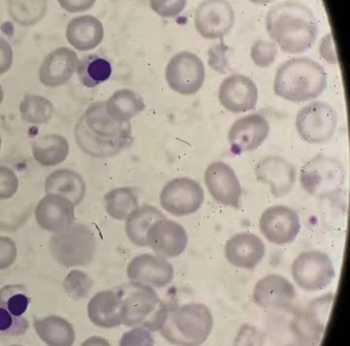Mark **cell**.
<instances>
[{
  "label": "cell",
  "mask_w": 350,
  "mask_h": 346,
  "mask_svg": "<svg viewBox=\"0 0 350 346\" xmlns=\"http://www.w3.org/2000/svg\"><path fill=\"white\" fill-rule=\"evenodd\" d=\"M14 60V52L11 44L0 38V77L5 75L12 68Z\"/></svg>",
  "instance_id": "f6af8a7d"
},
{
  "label": "cell",
  "mask_w": 350,
  "mask_h": 346,
  "mask_svg": "<svg viewBox=\"0 0 350 346\" xmlns=\"http://www.w3.org/2000/svg\"><path fill=\"white\" fill-rule=\"evenodd\" d=\"M79 58L75 51L59 48L53 51L40 65V81L48 88H59L70 81L77 71Z\"/></svg>",
  "instance_id": "603a6c76"
},
{
  "label": "cell",
  "mask_w": 350,
  "mask_h": 346,
  "mask_svg": "<svg viewBox=\"0 0 350 346\" xmlns=\"http://www.w3.org/2000/svg\"><path fill=\"white\" fill-rule=\"evenodd\" d=\"M3 99H5V93H3V87L0 85V105L3 104Z\"/></svg>",
  "instance_id": "681fc988"
},
{
  "label": "cell",
  "mask_w": 350,
  "mask_h": 346,
  "mask_svg": "<svg viewBox=\"0 0 350 346\" xmlns=\"http://www.w3.org/2000/svg\"><path fill=\"white\" fill-rule=\"evenodd\" d=\"M259 228L269 243L288 245L293 243L300 232V217L290 207H270L260 217Z\"/></svg>",
  "instance_id": "4fadbf2b"
},
{
  "label": "cell",
  "mask_w": 350,
  "mask_h": 346,
  "mask_svg": "<svg viewBox=\"0 0 350 346\" xmlns=\"http://www.w3.org/2000/svg\"><path fill=\"white\" fill-rule=\"evenodd\" d=\"M77 72L81 85L93 89L110 79L112 66L107 59L98 55H89L79 60Z\"/></svg>",
  "instance_id": "4dcf8cb0"
},
{
  "label": "cell",
  "mask_w": 350,
  "mask_h": 346,
  "mask_svg": "<svg viewBox=\"0 0 350 346\" xmlns=\"http://www.w3.org/2000/svg\"><path fill=\"white\" fill-rule=\"evenodd\" d=\"M297 341L291 346H319L321 338L312 337V336L301 335L296 334Z\"/></svg>",
  "instance_id": "bcb514c9"
},
{
  "label": "cell",
  "mask_w": 350,
  "mask_h": 346,
  "mask_svg": "<svg viewBox=\"0 0 350 346\" xmlns=\"http://www.w3.org/2000/svg\"><path fill=\"white\" fill-rule=\"evenodd\" d=\"M120 346H154V338L144 328H133L122 335Z\"/></svg>",
  "instance_id": "ab89813d"
},
{
  "label": "cell",
  "mask_w": 350,
  "mask_h": 346,
  "mask_svg": "<svg viewBox=\"0 0 350 346\" xmlns=\"http://www.w3.org/2000/svg\"><path fill=\"white\" fill-rule=\"evenodd\" d=\"M105 209L110 217L118 221H126L139 207L138 198L134 190L128 187L116 188L106 194Z\"/></svg>",
  "instance_id": "d6a6232c"
},
{
  "label": "cell",
  "mask_w": 350,
  "mask_h": 346,
  "mask_svg": "<svg viewBox=\"0 0 350 346\" xmlns=\"http://www.w3.org/2000/svg\"><path fill=\"white\" fill-rule=\"evenodd\" d=\"M28 328V319L14 315L11 307L0 297V336L24 335Z\"/></svg>",
  "instance_id": "e575fe53"
},
{
  "label": "cell",
  "mask_w": 350,
  "mask_h": 346,
  "mask_svg": "<svg viewBox=\"0 0 350 346\" xmlns=\"http://www.w3.org/2000/svg\"><path fill=\"white\" fill-rule=\"evenodd\" d=\"M296 297L292 282L282 274H268L258 280L253 300L262 308H280L290 305Z\"/></svg>",
  "instance_id": "7402d4cb"
},
{
  "label": "cell",
  "mask_w": 350,
  "mask_h": 346,
  "mask_svg": "<svg viewBox=\"0 0 350 346\" xmlns=\"http://www.w3.org/2000/svg\"><path fill=\"white\" fill-rule=\"evenodd\" d=\"M145 102L137 92L130 89L116 91L105 102L108 116L118 122L126 124L145 109Z\"/></svg>",
  "instance_id": "4316f807"
},
{
  "label": "cell",
  "mask_w": 350,
  "mask_h": 346,
  "mask_svg": "<svg viewBox=\"0 0 350 346\" xmlns=\"http://www.w3.org/2000/svg\"><path fill=\"white\" fill-rule=\"evenodd\" d=\"M54 111L52 102L42 96H25L20 104L22 120L27 124H46L52 120Z\"/></svg>",
  "instance_id": "836d02e7"
},
{
  "label": "cell",
  "mask_w": 350,
  "mask_h": 346,
  "mask_svg": "<svg viewBox=\"0 0 350 346\" xmlns=\"http://www.w3.org/2000/svg\"><path fill=\"white\" fill-rule=\"evenodd\" d=\"M266 31L282 52L303 54L312 48L319 36L314 13L298 1H284L272 8L265 18Z\"/></svg>",
  "instance_id": "6da1fadb"
},
{
  "label": "cell",
  "mask_w": 350,
  "mask_h": 346,
  "mask_svg": "<svg viewBox=\"0 0 350 346\" xmlns=\"http://www.w3.org/2000/svg\"><path fill=\"white\" fill-rule=\"evenodd\" d=\"M319 55L329 64H338L337 53H336L335 44L331 34H327L321 38L319 44Z\"/></svg>",
  "instance_id": "7bdbcfd3"
},
{
  "label": "cell",
  "mask_w": 350,
  "mask_h": 346,
  "mask_svg": "<svg viewBox=\"0 0 350 346\" xmlns=\"http://www.w3.org/2000/svg\"><path fill=\"white\" fill-rule=\"evenodd\" d=\"M147 247L163 259H172L184 253L188 243L185 228L176 221L159 219L151 225L146 235Z\"/></svg>",
  "instance_id": "5bb4252c"
},
{
  "label": "cell",
  "mask_w": 350,
  "mask_h": 346,
  "mask_svg": "<svg viewBox=\"0 0 350 346\" xmlns=\"http://www.w3.org/2000/svg\"><path fill=\"white\" fill-rule=\"evenodd\" d=\"M204 183L215 202L222 206L239 208L243 189L230 165L224 161L210 163L204 172Z\"/></svg>",
  "instance_id": "9a60e30c"
},
{
  "label": "cell",
  "mask_w": 350,
  "mask_h": 346,
  "mask_svg": "<svg viewBox=\"0 0 350 346\" xmlns=\"http://www.w3.org/2000/svg\"><path fill=\"white\" fill-rule=\"evenodd\" d=\"M234 24L235 12L227 0H204L194 15L196 31L206 40L224 38Z\"/></svg>",
  "instance_id": "7c38bea8"
},
{
  "label": "cell",
  "mask_w": 350,
  "mask_h": 346,
  "mask_svg": "<svg viewBox=\"0 0 350 346\" xmlns=\"http://www.w3.org/2000/svg\"><path fill=\"white\" fill-rule=\"evenodd\" d=\"M295 124L303 141L310 144H323L329 142L335 135L338 114L327 102H311L299 110Z\"/></svg>",
  "instance_id": "ba28073f"
},
{
  "label": "cell",
  "mask_w": 350,
  "mask_h": 346,
  "mask_svg": "<svg viewBox=\"0 0 350 346\" xmlns=\"http://www.w3.org/2000/svg\"><path fill=\"white\" fill-rule=\"evenodd\" d=\"M214 327L212 311L202 303H188L167 311L161 336L176 346H200Z\"/></svg>",
  "instance_id": "5b68a950"
},
{
  "label": "cell",
  "mask_w": 350,
  "mask_h": 346,
  "mask_svg": "<svg viewBox=\"0 0 350 346\" xmlns=\"http://www.w3.org/2000/svg\"><path fill=\"white\" fill-rule=\"evenodd\" d=\"M345 178L343 163L323 153L309 159L301 169V185L313 198H323L337 194L343 187Z\"/></svg>",
  "instance_id": "52a82bcc"
},
{
  "label": "cell",
  "mask_w": 350,
  "mask_h": 346,
  "mask_svg": "<svg viewBox=\"0 0 350 346\" xmlns=\"http://www.w3.org/2000/svg\"><path fill=\"white\" fill-rule=\"evenodd\" d=\"M18 249L11 237L0 235V270L7 269L15 263Z\"/></svg>",
  "instance_id": "b9f144b4"
},
{
  "label": "cell",
  "mask_w": 350,
  "mask_h": 346,
  "mask_svg": "<svg viewBox=\"0 0 350 346\" xmlns=\"http://www.w3.org/2000/svg\"><path fill=\"white\" fill-rule=\"evenodd\" d=\"M81 346H111L110 345L108 340L105 338L98 337V336H94V337L89 338L85 340Z\"/></svg>",
  "instance_id": "7dc6e473"
},
{
  "label": "cell",
  "mask_w": 350,
  "mask_h": 346,
  "mask_svg": "<svg viewBox=\"0 0 350 346\" xmlns=\"http://www.w3.org/2000/svg\"><path fill=\"white\" fill-rule=\"evenodd\" d=\"M270 126L262 114L243 116L233 122L229 129L228 142L235 155L256 150L269 136Z\"/></svg>",
  "instance_id": "2e32d148"
},
{
  "label": "cell",
  "mask_w": 350,
  "mask_h": 346,
  "mask_svg": "<svg viewBox=\"0 0 350 346\" xmlns=\"http://www.w3.org/2000/svg\"><path fill=\"white\" fill-rule=\"evenodd\" d=\"M264 335L252 325H243L234 339V346H263Z\"/></svg>",
  "instance_id": "60d3db41"
},
{
  "label": "cell",
  "mask_w": 350,
  "mask_h": 346,
  "mask_svg": "<svg viewBox=\"0 0 350 346\" xmlns=\"http://www.w3.org/2000/svg\"><path fill=\"white\" fill-rule=\"evenodd\" d=\"M159 202L161 208L173 216H190L204 204V191L202 185L191 178H176L163 186Z\"/></svg>",
  "instance_id": "30bf717a"
},
{
  "label": "cell",
  "mask_w": 350,
  "mask_h": 346,
  "mask_svg": "<svg viewBox=\"0 0 350 346\" xmlns=\"http://www.w3.org/2000/svg\"><path fill=\"white\" fill-rule=\"evenodd\" d=\"M88 313L94 325L105 329L122 325L120 301L116 290L97 293L88 305Z\"/></svg>",
  "instance_id": "d4e9b609"
},
{
  "label": "cell",
  "mask_w": 350,
  "mask_h": 346,
  "mask_svg": "<svg viewBox=\"0 0 350 346\" xmlns=\"http://www.w3.org/2000/svg\"><path fill=\"white\" fill-rule=\"evenodd\" d=\"M69 143L61 135L51 134L40 137L32 144V155L42 167H55L66 161Z\"/></svg>",
  "instance_id": "f1b7e54d"
},
{
  "label": "cell",
  "mask_w": 350,
  "mask_h": 346,
  "mask_svg": "<svg viewBox=\"0 0 350 346\" xmlns=\"http://www.w3.org/2000/svg\"><path fill=\"white\" fill-rule=\"evenodd\" d=\"M327 75L319 63L306 58H294L278 67L273 81L278 97L304 103L317 99L327 89Z\"/></svg>",
  "instance_id": "3957f363"
},
{
  "label": "cell",
  "mask_w": 350,
  "mask_h": 346,
  "mask_svg": "<svg viewBox=\"0 0 350 346\" xmlns=\"http://www.w3.org/2000/svg\"><path fill=\"white\" fill-rule=\"evenodd\" d=\"M97 0H58L59 5L67 13L79 14L90 11Z\"/></svg>",
  "instance_id": "ee69618b"
},
{
  "label": "cell",
  "mask_w": 350,
  "mask_h": 346,
  "mask_svg": "<svg viewBox=\"0 0 350 346\" xmlns=\"http://www.w3.org/2000/svg\"><path fill=\"white\" fill-rule=\"evenodd\" d=\"M163 218H165V215L155 207H138L126 220V237L135 245L147 247V231L155 221Z\"/></svg>",
  "instance_id": "f546056e"
},
{
  "label": "cell",
  "mask_w": 350,
  "mask_h": 346,
  "mask_svg": "<svg viewBox=\"0 0 350 346\" xmlns=\"http://www.w3.org/2000/svg\"><path fill=\"white\" fill-rule=\"evenodd\" d=\"M126 274L131 282L161 289L173 282L175 270L167 259L152 254H141L129 263Z\"/></svg>",
  "instance_id": "e0dca14e"
},
{
  "label": "cell",
  "mask_w": 350,
  "mask_h": 346,
  "mask_svg": "<svg viewBox=\"0 0 350 346\" xmlns=\"http://www.w3.org/2000/svg\"><path fill=\"white\" fill-rule=\"evenodd\" d=\"M48 0H8V12L14 22L22 27L40 23L46 14Z\"/></svg>",
  "instance_id": "1f68e13d"
},
{
  "label": "cell",
  "mask_w": 350,
  "mask_h": 346,
  "mask_svg": "<svg viewBox=\"0 0 350 346\" xmlns=\"http://www.w3.org/2000/svg\"><path fill=\"white\" fill-rule=\"evenodd\" d=\"M1 143H3V139H1V134H0V149H1Z\"/></svg>",
  "instance_id": "f907efd6"
},
{
  "label": "cell",
  "mask_w": 350,
  "mask_h": 346,
  "mask_svg": "<svg viewBox=\"0 0 350 346\" xmlns=\"http://www.w3.org/2000/svg\"><path fill=\"white\" fill-rule=\"evenodd\" d=\"M120 301L122 325L141 327L151 332L159 331L167 315V307L154 289L130 282L116 289Z\"/></svg>",
  "instance_id": "277c9868"
},
{
  "label": "cell",
  "mask_w": 350,
  "mask_h": 346,
  "mask_svg": "<svg viewBox=\"0 0 350 346\" xmlns=\"http://www.w3.org/2000/svg\"><path fill=\"white\" fill-rule=\"evenodd\" d=\"M291 274L299 288L306 292L323 290L336 276L331 258L317 250L299 254L293 262Z\"/></svg>",
  "instance_id": "9c48e42d"
},
{
  "label": "cell",
  "mask_w": 350,
  "mask_h": 346,
  "mask_svg": "<svg viewBox=\"0 0 350 346\" xmlns=\"http://www.w3.org/2000/svg\"><path fill=\"white\" fill-rule=\"evenodd\" d=\"M44 189L46 194L64 196L77 206L85 198L87 187L85 180L79 173L72 170L60 169L46 178Z\"/></svg>",
  "instance_id": "484cf974"
},
{
  "label": "cell",
  "mask_w": 350,
  "mask_h": 346,
  "mask_svg": "<svg viewBox=\"0 0 350 346\" xmlns=\"http://www.w3.org/2000/svg\"><path fill=\"white\" fill-rule=\"evenodd\" d=\"M247 1L255 3V5H268V3H273L274 0H247Z\"/></svg>",
  "instance_id": "c3c4849f"
},
{
  "label": "cell",
  "mask_w": 350,
  "mask_h": 346,
  "mask_svg": "<svg viewBox=\"0 0 350 346\" xmlns=\"http://www.w3.org/2000/svg\"><path fill=\"white\" fill-rule=\"evenodd\" d=\"M75 136L79 148L92 157H114L132 141L130 122L112 120L105 109V102L92 104L75 126Z\"/></svg>",
  "instance_id": "7a4b0ae2"
},
{
  "label": "cell",
  "mask_w": 350,
  "mask_h": 346,
  "mask_svg": "<svg viewBox=\"0 0 350 346\" xmlns=\"http://www.w3.org/2000/svg\"><path fill=\"white\" fill-rule=\"evenodd\" d=\"M38 224L49 232H62L75 224V204L58 194H46L36 209Z\"/></svg>",
  "instance_id": "d6986e66"
},
{
  "label": "cell",
  "mask_w": 350,
  "mask_h": 346,
  "mask_svg": "<svg viewBox=\"0 0 350 346\" xmlns=\"http://www.w3.org/2000/svg\"><path fill=\"white\" fill-rule=\"evenodd\" d=\"M206 79L204 62L198 55L181 52L170 59L165 68L167 85L176 93L191 96L200 92Z\"/></svg>",
  "instance_id": "8fae6325"
},
{
  "label": "cell",
  "mask_w": 350,
  "mask_h": 346,
  "mask_svg": "<svg viewBox=\"0 0 350 346\" xmlns=\"http://www.w3.org/2000/svg\"><path fill=\"white\" fill-rule=\"evenodd\" d=\"M259 92L253 79L247 75H233L226 77L219 88L221 105L232 112L243 114L256 107Z\"/></svg>",
  "instance_id": "ac0fdd59"
},
{
  "label": "cell",
  "mask_w": 350,
  "mask_h": 346,
  "mask_svg": "<svg viewBox=\"0 0 350 346\" xmlns=\"http://www.w3.org/2000/svg\"><path fill=\"white\" fill-rule=\"evenodd\" d=\"M187 0H150V7L161 18H175L185 10Z\"/></svg>",
  "instance_id": "74e56055"
},
{
  "label": "cell",
  "mask_w": 350,
  "mask_h": 346,
  "mask_svg": "<svg viewBox=\"0 0 350 346\" xmlns=\"http://www.w3.org/2000/svg\"><path fill=\"white\" fill-rule=\"evenodd\" d=\"M278 58V46L273 42L261 40L256 42L251 48V59L256 66L267 68Z\"/></svg>",
  "instance_id": "8d00e7d4"
},
{
  "label": "cell",
  "mask_w": 350,
  "mask_h": 346,
  "mask_svg": "<svg viewBox=\"0 0 350 346\" xmlns=\"http://www.w3.org/2000/svg\"><path fill=\"white\" fill-rule=\"evenodd\" d=\"M96 237L85 224L71 225L57 233L50 241V252L54 259L64 267L88 265L95 257Z\"/></svg>",
  "instance_id": "8992f818"
},
{
  "label": "cell",
  "mask_w": 350,
  "mask_h": 346,
  "mask_svg": "<svg viewBox=\"0 0 350 346\" xmlns=\"http://www.w3.org/2000/svg\"><path fill=\"white\" fill-rule=\"evenodd\" d=\"M66 38L79 52L94 50L103 42V24L93 16H79L71 20L67 25Z\"/></svg>",
  "instance_id": "cb8c5ba5"
},
{
  "label": "cell",
  "mask_w": 350,
  "mask_h": 346,
  "mask_svg": "<svg viewBox=\"0 0 350 346\" xmlns=\"http://www.w3.org/2000/svg\"><path fill=\"white\" fill-rule=\"evenodd\" d=\"M224 254L231 265L241 269L252 270L263 260L265 243L254 233H237L227 241Z\"/></svg>",
  "instance_id": "44dd1931"
},
{
  "label": "cell",
  "mask_w": 350,
  "mask_h": 346,
  "mask_svg": "<svg viewBox=\"0 0 350 346\" xmlns=\"http://www.w3.org/2000/svg\"><path fill=\"white\" fill-rule=\"evenodd\" d=\"M63 286L67 294L71 298L77 300V299L85 298L89 294L93 287V280L81 270H73L65 278Z\"/></svg>",
  "instance_id": "d590c367"
},
{
  "label": "cell",
  "mask_w": 350,
  "mask_h": 346,
  "mask_svg": "<svg viewBox=\"0 0 350 346\" xmlns=\"http://www.w3.org/2000/svg\"><path fill=\"white\" fill-rule=\"evenodd\" d=\"M255 175L261 183L269 186L275 198H282L292 191L296 184V168L282 157H265L255 167Z\"/></svg>",
  "instance_id": "ffe728a7"
},
{
  "label": "cell",
  "mask_w": 350,
  "mask_h": 346,
  "mask_svg": "<svg viewBox=\"0 0 350 346\" xmlns=\"http://www.w3.org/2000/svg\"><path fill=\"white\" fill-rule=\"evenodd\" d=\"M19 189V178L13 170L0 165V200H9Z\"/></svg>",
  "instance_id": "f35d334b"
},
{
  "label": "cell",
  "mask_w": 350,
  "mask_h": 346,
  "mask_svg": "<svg viewBox=\"0 0 350 346\" xmlns=\"http://www.w3.org/2000/svg\"><path fill=\"white\" fill-rule=\"evenodd\" d=\"M34 328L40 339L48 346H72L75 343V328L63 317L51 315L36 319Z\"/></svg>",
  "instance_id": "83f0119b"
},
{
  "label": "cell",
  "mask_w": 350,
  "mask_h": 346,
  "mask_svg": "<svg viewBox=\"0 0 350 346\" xmlns=\"http://www.w3.org/2000/svg\"><path fill=\"white\" fill-rule=\"evenodd\" d=\"M11 346H23V345H11Z\"/></svg>",
  "instance_id": "816d5d0a"
}]
</instances>
